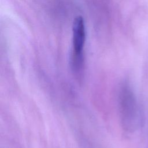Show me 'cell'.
Wrapping results in <instances>:
<instances>
[{
  "instance_id": "6da1fadb",
  "label": "cell",
  "mask_w": 148,
  "mask_h": 148,
  "mask_svg": "<svg viewBox=\"0 0 148 148\" xmlns=\"http://www.w3.org/2000/svg\"><path fill=\"white\" fill-rule=\"evenodd\" d=\"M119 105L121 118L124 128L132 131L136 125L137 107L132 91L127 84L124 85L120 92Z\"/></svg>"
},
{
  "instance_id": "7a4b0ae2",
  "label": "cell",
  "mask_w": 148,
  "mask_h": 148,
  "mask_svg": "<svg viewBox=\"0 0 148 148\" xmlns=\"http://www.w3.org/2000/svg\"><path fill=\"white\" fill-rule=\"evenodd\" d=\"M72 64L75 71L81 70L83 64V50L86 40V30L84 19L78 16L75 18L72 24Z\"/></svg>"
}]
</instances>
